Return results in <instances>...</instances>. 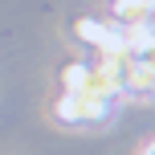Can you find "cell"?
Returning a JSON list of instances; mask_svg holds the SVG:
<instances>
[{
    "label": "cell",
    "mask_w": 155,
    "mask_h": 155,
    "mask_svg": "<svg viewBox=\"0 0 155 155\" xmlns=\"http://www.w3.org/2000/svg\"><path fill=\"white\" fill-rule=\"evenodd\" d=\"M139 155H155V139H147V143H143V147H139Z\"/></svg>",
    "instance_id": "cell-4"
},
{
    "label": "cell",
    "mask_w": 155,
    "mask_h": 155,
    "mask_svg": "<svg viewBox=\"0 0 155 155\" xmlns=\"http://www.w3.org/2000/svg\"><path fill=\"white\" fill-rule=\"evenodd\" d=\"M114 12L123 25H135V21H147L151 12V0H114Z\"/></svg>",
    "instance_id": "cell-2"
},
{
    "label": "cell",
    "mask_w": 155,
    "mask_h": 155,
    "mask_svg": "<svg viewBox=\"0 0 155 155\" xmlns=\"http://www.w3.org/2000/svg\"><path fill=\"white\" fill-rule=\"evenodd\" d=\"M106 110L110 106L102 98H90V94H61V102H57L53 114L61 118L65 127H86V123H102Z\"/></svg>",
    "instance_id": "cell-1"
},
{
    "label": "cell",
    "mask_w": 155,
    "mask_h": 155,
    "mask_svg": "<svg viewBox=\"0 0 155 155\" xmlns=\"http://www.w3.org/2000/svg\"><path fill=\"white\" fill-rule=\"evenodd\" d=\"M61 86H65V94H82V86H86V65L82 61H70L61 70Z\"/></svg>",
    "instance_id": "cell-3"
}]
</instances>
